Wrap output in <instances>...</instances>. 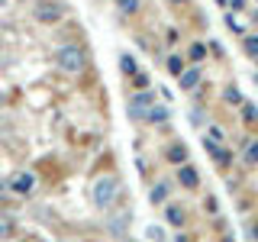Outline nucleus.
Listing matches in <instances>:
<instances>
[{
  "label": "nucleus",
  "instance_id": "obj_30",
  "mask_svg": "<svg viewBox=\"0 0 258 242\" xmlns=\"http://www.w3.org/2000/svg\"><path fill=\"white\" fill-rule=\"evenodd\" d=\"M255 84H258V71H255Z\"/></svg>",
  "mask_w": 258,
  "mask_h": 242
},
{
  "label": "nucleus",
  "instance_id": "obj_22",
  "mask_svg": "<svg viewBox=\"0 0 258 242\" xmlns=\"http://www.w3.org/2000/svg\"><path fill=\"white\" fill-rule=\"evenodd\" d=\"M116 7L123 13H136V10H139V0H116Z\"/></svg>",
  "mask_w": 258,
  "mask_h": 242
},
{
  "label": "nucleus",
  "instance_id": "obj_27",
  "mask_svg": "<svg viewBox=\"0 0 258 242\" xmlns=\"http://www.w3.org/2000/svg\"><path fill=\"white\" fill-rule=\"evenodd\" d=\"M174 242H190V239H187V236H177V239H174Z\"/></svg>",
  "mask_w": 258,
  "mask_h": 242
},
{
  "label": "nucleus",
  "instance_id": "obj_4",
  "mask_svg": "<svg viewBox=\"0 0 258 242\" xmlns=\"http://www.w3.org/2000/svg\"><path fill=\"white\" fill-rule=\"evenodd\" d=\"M7 188H10L13 194H20V197H26V194H32V188H36V177H32L29 171H16L10 181H7Z\"/></svg>",
  "mask_w": 258,
  "mask_h": 242
},
{
  "label": "nucleus",
  "instance_id": "obj_20",
  "mask_svg": "<svg viewBox=\"0 0 258 242\" xmlns=\"http://www.w3.org/2000/svg\"><path fill=\"white\" fill-rule=\"evenodd\" d=\"M245 165H258V142H248V149H245Z\"/></svg>",
  "mask_w": 258,
  "mask_h": 242
},
{
  "label": "nucleus",
  "instance_id": "obj_13",
  "mask_svg": "<svg viewBox=\"0 0 258 242\" xmlns=\"http://www.w3.org/2000/svg\"><path fill=\"white\" fill-rule=\"evenodd\" d=\"M165 216H168V223H171V226H181V223H184V210H181V207H168Z\"/></svg>",
  "mask_w": 258,
  "mask_h": 242
},
{
  "label": "nucleus",
  "instance_id": "obj_7",
  "mask_svg": "<svg viewBox=\"0 0 258 242\" xmlns=\"http://www.w3.org/2000/svg\"><path fill=\"white\" fill-rule=\"evenodd\" d=\"M177 81H181V91H194L200 84V68H184L177 75Z\"/></svg>",
  "mask_w": 258,
  "mask_h": 242
},
{
  "label": "nucleus",
  "instance_id": "obj_29",
  "mask_svg": "<svg viewBox=\"0 0 258 242\" xmlns=\"http://www.w3.org/2000/svg\"><path fill=\"white\" fill-rule=\"evenodd\" d=\"M0 107H4V94H0Z\"/></svg>",
  "mask_w": 258,
  "mask_h": 242
},
{
  "label": "nucleus",
  "instance_id": "obj_21",
  "mask_svg": "<svg viewBox=\"0 0 258 242\" xmlns=\"http://www.w3.org/2000/svg\"><path fill=\"white\" fill-rule=\"evenodd\" d=\"M187 55H190V62H204V55H207V48H204V45H200V42H194Z\"/></svg>",
  "mask_w": 258,
  "mask_h": 242
},
{
  "label": "nucleus",
  "instance_id": "obj_23",
  "mask_svg": "<svg viewBox=\"0 0 258 242\" xmlns=\"http://www.w3.org/2000/svg\"><path fill=\"white\" fill-rule=\"evenodd\" d=\"M245 52L258 58V36H245Z\"/></svg>",
  "mask_w": 258,
  "mask_h": 242
},
{
  "label": "nucleus",
  "instance_id": "obj_1",
  "mask_svg": "<svg viewBox=\"0 0 258 242\" xmlns=\"http://www.w3.org/2000/svg\"><path fill=\"white\" fill-rule=\"evenodd\" d=\"M116 194H119V184H116V177H97V181H94V191H91V197H94V207H100V210H110V207H113V200H116Z\"/></svg>",
  "mask_w": 258,
  "mask_h": 242
},
{
  "label": "nucleus",
  "instance_id": "obj_5",
  "mask_svg": "<svg viewBox=\"0 0 258 242\" xmlns=\"http://www.w3.org/2000/svg\"><path fill=\"white\" fill-rule=\"evenodd\" d=\"M177 181H181L184 191H197L200 188V174L194 171L190 165H177Z\"/></svg>",
  "mask_w": 258,
  "mask_h": 242
},
{
  "label": "nucleus",
  "instance_id": "obj_19",
  "mask_svg": "<svg viewBox=\"0 0 258 242\" xmlns=\"http://www.w3.org/2000/svg\"><path fill=\"white\" fill-rule=\"evenodd\" d=\"M213 161H216V165H220V168H226V165H229V161H232V155H229V152H226V149H216V152H213Z\"/></svg>",
  "mask_w": 258,
  "mask_h": 242
},
{
  "label": "nucleus",
  "instance_id": "obj_12",
  "mask_svg": "<svg viewBox=\"0 0 258 242\" xmlns=\"http://www.w3.org/2000/svg\"><path fill=\"white\" fill-rule=\"evenodd\" d=\"M226 26L236 29V32H245V20H242L239 13H226Z\"/></svg>",
  "mask_w": 258,
  "mask_h": 242
},
{
  "label": "nucleus",
  "instance_id": "obj_14",
  "mask_svg": "<svg viewBox=\"0 0 258 242\" xmlns=\"http://www.w3.org/2000/svg\"><path fill=\"white\" fill-rule=\"evenodd\" d=\"M168 71H171L174 78L184 71V58H181V55H171V58H168Z\"/></svg>",
  "mask_w": 258,
  "mask_h": 242
},
{
  "label": "nucleus",
  "instance_id": "obj_8",
  "mask_svg": "<svg viewBox=\"0 0 258 242\" xmlns=\"http://www.w3.org/2000/svg\"><path fill=\"white\" fill-rule=\"evenodd\" d=\"M168 161H174V165H187V145L174 142L171 149H168Z\"/></svg>",
  "mask_w": 258,
  "mask_h": 242
},
{
  "label": "nucleus",
  "instance_id": "obj_15",
  "mask_svg": "<svg viewBox=\"0 0 258 242\" xmlns=\"http://www.w3.org/2000/svg\"><path fill=\"white\" fill-rule=\"evenodd\" d=\"M223 100H226V103H242L239 87H236V84H229V87H226V94H223Z\"/></svg>",
  "mask_w": 258,
  "mask_h": 242
},
{
  "label": "nucleus",
  "instance_id": "obj_2",
  "mask_svg": "<svg viewBox=\"0 0 258 242\" xmlns=\"http://www.w3.org/2000/svg\"><path fill=\"white\" fill-rule=\"evenodd\" d=\"M55 62H58V68H61V71H68V75H78V71H84L87 55L81 52L78 45H61L58 52H55Z\"/></svg>",
  "mask_w": 258,
  "mask_h": 242
},
{
  "label": "nucleus",
  "instance_id": "obj_3",
  "mask_svg": "<svg viewBox=\"0 0 258 242\" xmlns=\"http://www.w3.org/2000/svg\"><path fill=\"white\" fill-rule=\"evenodd\" d=\"M152 107H155V94H149V91H139L129 97V116H136V119H145V113Z\"/></svg>",
  "mask_w": 258,
  "mask_h": 242
},
{
  "label": "nucleus",
  "instance_id": "obj_25",
  "mask_svg": "<svg viewBox=\"0 0 258 242\" xmlns=\"http://www.w3.org/2000/svg\"><path fill=\"white\" fill-rule=\"evenodd\" d=\"M136 78V91H145V87H149V78L145 75H133Z\"/></svg>",
  "mask_w": 258,
  "mask_h": 242
},
{
  "label": "nucleus",
  "instance_id": "obj_24",
  "mask_svg": "<svg viewBox=\"0 0 258 242\" xmlns=\"http://www.w3.org/2000/svg\"><path fill=\"white\" fill-rule=\"evenodd\" d=\"M149 239H155V242H165V229H161V226H149Z\"/></svg>",
  "mask_w": 258,
  "mask_h": 242
},
{
  "label": "nucleus",
  "instance_id": "obj_6",
  "mask_svg": "<svg viewBox=\"0 0 258 242\" xmlns=\"http://www.w3.org/2000/svg\"><path fill=\"white\" fill-rule=\"evenodd\" d=\"M36 20H39V23H55V20H61V7H58V4H39V7H36Z\"/></svg>",
  "mask_w": 258,
  "mask_h": 242
},
{
  "label": "nucleus",
  "instance_id": "obj_11",
  "mask_svg": "<svg viewBox=\"0 0 258 242\" xmlns=\"http://www.w3.org/2000/svg\"><path fill=\"white\" fill-rule=\"evenodd\" d=\"M145 119H149V123H165V119H168V107H152L149 113H145Z\"/></svg>",
  "mask_w": 258,
  "mask_h": 242
},
{
  "label": "nucleus",
  "instance_id": "obj_10",
  "mask_svg": "<svg viewBox=\"0 0 258 242\" xmlns=\"http://www.w3.org/2000/svg\"><path fill=\"white\" fill-rule=\"evenodd\" d=\"M119 68H123V75H139V68H136V58L133 55H119Z\"/></svg>",
  "mask_w": 258,
  "mask_h": 242
},
{
  "label": "nucleus",
  "instance_id": "obj_9",
  "mask_svg": "<svg viewBox=\"0 0 258 242\" xmlns=\"http://www.w3.org/2000/svg\"><path fill=\"white\" fill-rule=\"evenodd\" d=\"M149 200H152V204H155V207H158V204H165V200H168V184H165V181H158L155 188H152Z\"/></svg>",
  "mask_w": 258,
  "mask_h": 242
},
{
  "label": "nucleus",
  "instance_id": "obj_26",
  "mask_svg": "<svg viewBox=\"0 0 258 242\" xmlns=\"http://www.w3.org/2000/svg\"><path fill=\"white\" fill-rule=\"evenodd\" d=\"M229 7H232V13H239L242 7H245V0H229Z\"/></svg>",
  "mask_w": 258,
  "mask_h": 242
},
{
  "label": "nucleus",
  "instance_id": "obj_31",
  "mask_svg": "<svg viewBox=\"0 0 258 242\" xmlns=\"http://www.w3.org/2000/svg\"><path fill=\"white\" fill-rule=\"evenodd\" d=\"M174 4H184V0H174Z\"/></svg>",
  "mask_w": 258,
  "mask_h": 242
},
{
  "label": "nucleus",
  "instance_id": "obj_28",
  "mask_svg": "<svg viewBox=\"0 0 258 242\" xmlns=\"http://www.w3.org/2000/svg\"><path fill=\"white\" fill-rule=\"evenodd\" d=\"M252 232H255V239H258V223H255V226H252Z\"/></svg>",
  "mask_w": 258,
  "mask_h": 242
},
{
  "label": "nucleus",
  "instance_id": "obj_18",
  "mask_svg": "<svg viewBox=\"0 0 258 242\" xmlns=\"http://www.w3.org/2000/svg\"><path fill=\"white\" fill-rule=\"evenodd\" d=\"M242 113H245V123H258V107L255 103H242Z\"/></svg>",
  "mask_w": 258,
  "mask_h": 242
},
{
  "label": "nucleus",
  "instance_id": "obj_17",
  "mask_svg": "<svg viewBox=\"0 0 258 242\" xmlns=\"http://www.w3.org/2000/svg\"><path fill=\"white\" fill-rule=\"evenodd\" d=\"M13 236V220L10 216H0V239H10Z\"/></svg>",
  "mask_w": 258,
  "mask_h": 242
},
{
  "label": "nucleus",
  "instance_id": "obj_16",
  "mask_svg": "<svg viewBox=\"0 0 258 242\" xmlns=\"http://www.w3.org/2000/svg\"><path fill=\"white\" fill-rule=\"evenodd\" d=\"M207 139H213V142H226V133H223V129L216 126V123H210V126H207Z\"/></svg>",
  "mask_w": 258,
  "mask_h": 242
}]
</instances>
